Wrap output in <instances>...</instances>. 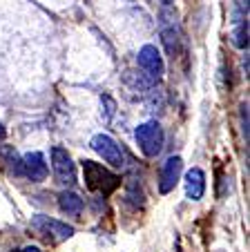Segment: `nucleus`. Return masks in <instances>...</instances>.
Listing matches in <instances>:
<instances>
[{
  "mask_svg": "<svg viewBox=\"0 0 250 252\" xmlns=\"http://www.w3.org/2000/svg\"><path fill=\"white\" fill-rule=\"evenodd\" d=\"M83 165V179H85L87 190L96 192V194L109 196L118 186H121V176L114 174L112 170L103 167L96 161H80Z\"/></svg>",
  "mask_w": 250,
  "mask_h": 252,
  "instance_id": "1",
  "label": "nucleus"
},
{
  "mask_svg": "<svg viewBox=\"0 0 250 252\" xmlns=\"http://www.w3.org/2000/svg\"><path fill=\"white\" fill-rule=\"evenodd\" d=\"M134 138H137V145L147 158H154L156 154L163 150L165 143V134L163 127H161L156 121H147V123L139 125L137 132H134Z\"/></svg>",
  "mask_w": 250,
  "mask_h": 252,
  "instance_id": "2",
  "label": "nucleus"
},
{
  "mask_svg": "<svg viewBox=\"0 0 250 252\" xmlns=\"http://www.w3.org/2000/svg\"><path fill=\"white\" fill-rule=\"evenodd\" d=\"M32 230L38 234V237L47 239L52 243H58V241H65V239L74 237V228L67 223H61L56 219H49V217H43L38 214L32 219Z\"/></svg>",
  "mask_w": 250,
  "mask_h": 252,
  "instance_id": "3",
  "label": "nucleus"
},
{
  "mask_svg": "<svg viewBox=\"0 0 250 252\" xmlns=\"http://www.w3.org/2000/svg\"><path fill=\"white\" fill-rule=\"evenodd\" d=\"M137 63H139L143 76H145V81L150 83V85H154V83H159L161 78H163V74H165L163 58H161L159 49H156L154 45H143V47L139 49Z\"/></svg>",
  "mask_w": 250,
  "mask_h": 252,
  "instance_id": "4",
  "label": "nucleus"
},
{
  "mask_svg": "<svg viewBox=\"0 0 250 252\" xmlns=\"http://www.w3.org/2000/svg\"><path fill=\"white\" fill-rule=\"evenodd\" d=\"M92 150H94L99 157H103V161H107L112 167H123L125 165V154H123L121 145L114 141L107 134H96L92 138Z\"/></svg>",
  "mask_w": 250,
  "mask_h": 252,
  "instance_id": "5",
  "label": "nucleus"
},
{
  "mask_svg": "<svg viewBox=\"0 0 250 252\" xmlns=\"http://www.w3.org/2000/svg\"><path fill=\"white\" fill-rule=\"evenodd\" d=\"M52 167H54V174H56L58 183H63V186H74L76 183V167H74L71 157L67 154V150H63V148L52 150Z\"/></svg>",
  "mask_w": 250,
  "mask_h": 252,
  "instance_id": "6",
  "label": "nucleus"
},
{
  "mask_svg": "<svg viewBox=\"0 0 250 252\" xmlns=\"http://www.w3.org/2000/svg\"><path fill=\"white\" fill-rule=\"evenodd\" d=\"M179 36L181 32H179V25H177V16L170 9H163V14H161V38H163L165 52L170 54L172 58L179 52Z\"/></svg>",
  "mask_w": 250,
  "mask_h": 252,
  "instance_id": "7",
  "label": "nucleus"
},
{
  "mask_svg": "<svg viewBox=\"0 0 250 252\" xmlns=\"http://www.w3.org/2000/svg\"><path fill=\"white\" fill-rule=\"evenodd\" d=\"M20 170L32 183H40L47 179V163L40 152H29L20 161Z\"/></svg>",
  "mask_w": 250,
  "mask_h": 252,
  "instance_id": "8",
  "label": "nucleus"
},
{
  "mask_svg": "<svg viewBox=\"0 0 250 252\" xmlns=\"http://www.w3.org/2000/svg\"><path fill=\"white\" fill-rule=\"evenodd\" d=\"M181 170H183V161L181 157H170L161 167V179H159V190L161 194H168V192L175 190V186L179 183Z\"/></svg>",
  "mask_w": 250,
  "mask_h": 252,
  "instance_id": "9",
  "label": "nucleus"
},
{
  "mask_svg": "<svg viewBox=\"0 0 250 252\" xmlns=\"http://www.w3.org/2000/svg\"><path fill=\"white\" fill-rule=\"evenodd\" d=\"M185 194H188L190 201H199L206 194V174H203V170L192 167V170L185 172Z\"/></svg>",
  "mask_w": 250,
  "mask_h": 252,
  "instance_id": "10",
  "label": "nucleus"
},
{
  "mask_svg": "<svg viewBox=\"0 0 250 252\" xmlns=\"http://www.w3.org/2000/svg\"><path fill=\"white\" fill-rule=\"evenodd\" d=\"M58 208L65 214H80L83 212V199H80L76 192L65 190L58 194Z\"/></svg>",
  "mask_w": 250,
  "mask_h": 252,
  "instance_id": "11",
  "label": "nucleus"
},
{
  "mask_svg": "<svg viewBox=\"0 0 250 252\" xmlns=\"http://www.w3.org/2000/svg\"><path fill=\"white\" fill-rule=\"evenodd\" d=\"M232 45L239 49L248 47V23H239L232 32Z\"/></svg>",
  "mask_w": 250,
  "mask_h": 252,
  "instance_id": "12",
  "label": "nucleus"
},
{
  "mask_svg": "<svg viewBox=\"0 0 250 252\" xmlns=\"http://www.w3.org/2000/svg\"><path fill=\"white\" fill-rule=\"evenodd\" d=\"M101 114H103L105 123H109L114 119V114H116V100L112 96H107V94L101 96Z\"/></svg>",
  "mask_w": 250,
  "mask_h": 252,
  "instance_id": "13",
  "label": "nucleus"
},
{
  "mask_svg": "<svg viewBox=\"0 0 250 252\" xmlns=\"http://www.w3.org/2000/svg\"><path fill=\"white\" fill-rule=\"evenodd\" d=\"M232 23H248V0H235V11H232Z\"/></svg>",
  "mask_w": 250,
  "mask_h": 252,
  "instance_id": "14",
  "label": "nucleus"
},
{
  "mask_svg": "<svg viewBox=\"0 0 250 252\" xmlns=\"http://www.w3.org/2000/svg\"><path fill=\"white\" fill-rule=\"evenodd\" d=\"M241 132H244L246 141H248V103L241 105Z\"/></svg>",
  "mask_w": 250,
  "mask_h": 252,
  "instance_id": "15",
  "label": "nucleus"
},
{
  "mask_svg": "<svg viewBox=\"0 0 250 252\" xmlns=\"http://www.w3.org/2000/svg\"><path fill=\"white\" fill-rule=\"evenodd\" d=\"M20 252H43L40 248H36V246H27V248H23Z\"/></svg>",
  "mask_w": 250,
  "mask_h": 252,
  "instance_id": "16",
  "label": "nucleus"
},
{
  "mask_svg": "<svg viewBox=\"0 0 250 252\" xmlns=\"http://www.w3.org/2000/svg\"><path fill=\"white\" fill-rule=\"evenodd\" d=\"M5 134H7V132H5V127H2V123H0V141L5 138Z\"/></svg>",
  "mask_w": 250,
  "mask_h": 252,
  "instance_id": "17",
  "label": "nucleus"
},
{
  "mask_svg": "<svg viewBox=\"0 0 250 252\" xmlns=\"http://www.w3.org/2000/svg\"><path fill=\"white\" fill-rule=\"evenodd\" d=\"M161 2H163V5H172V2H175V0H161Z\"/></svg>",
  "mask_w": 250,
  "mask_h": 252,
  "instance_id": "18",
  "label": "nucleus"
}]
</instances>
